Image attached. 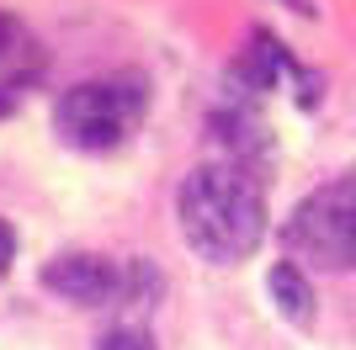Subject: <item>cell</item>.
Instances as JSON below:
<instances>
[{
	"mask_svg": "<svg viewBox=\"0 0 356 350\" xmlns=\"http://www.w3.org/2000/svg\"><path fill=\"white\" fill-rule=\"evenodd\" d=\"M176 223L192 255L234 265L266 239V197L245 165H197L176 191Z\"/></svg>",
	"mask_w": 356,
	"mask_h": 350,
	"instance_id": "obj_1",
	"label": "cell"
},
{
	"mask_svg": "<svg viewBox=\"0 0 356 350\" xmlns=\"http://www.w3.org/2000/svg\"><path fill=\"white\" fill-rule=\"evenodd\" d=\"M149 112V85L138 74H106V80H80L59 96L54 128L80 154H106L118 149Z\"/></svg>",
	"mask_w": 356,
	"mask_h": 350,
	"instance_id": "obj_2",
	"label": "cell"
},
{
	"mask_svg": "<svg viewBox=\"0 0 356 350\" xmlns=\"http://www.w3.org/2000/svg\"><path fill=\"white\" fill-rule=\"evenodd\" d=\"M282 239L298 260H314L325 271H351L356 265V170L319 186L314 197H303L287 218Z\"/></svg>",
	"mask_w": 356,
	"mask_h": 350,
	"instance_id": "obj_3",
	"label": "cell"
},
{
	"mask_svg": "<svg viewBox=\"0 0 356 350\" xmlns=\"http://www.w3.org/2000/svg\"><path fill=\"white\" fill-rule=\"evenodd\" d=\"M144 271L149 265H118V260H106V255H90V249H70V255H54V260L43 265V287L59 292L64 303L102 308V303L134 297Z\"/></svg>",
	"mask_w": 356,
	"mask_h": 350,
	"instance_id": "obj_4",
	"label": "cell"
},
{
	"mask_svg": "<svg viewBox=\"0 0 356 350\" xmlns=\"http://www.w3.org/2000/svg\"><path fill=\"white\" fill-rule=\"evenodd\" d=\"M38 43L27 38V27H16L11 16H0V112L27 90V80L38 74Z\"/></svg>",
	"mask_w": 356,
	"mask_h": 350,
	"instance_id": "obj_5",
	"label": "cell"
},
{
	"mask_svg": "<svg viewBox=\"0 0 356 350\" xmlns=\"http://www.w3.org/2000/svg\"><path fill=\"white\" fill-rule=\"evenodd\" d=\"M266 292H271V303H277V313H282L287 324H298V329L314 324V287H309V276L298 271V260H277L271 265Z\"/></svg>",
	"mask_w": 356,
	"mask_h": 350,
	"instance_id": "obj_6",
	"label": "cell"
},
{
	"mask_svg": "<svg viewBox=\"0 0 356 350\" xmlns=\"http://www.w3.org/2000/svg\"><path fill=\"white\" fill-rule=\"evenodd\" d=\"M96 350H154V340H149V329H112V335H102V345Z\"/></svg>",
	"mask_w": 356,
	"mask_h": 350,
	"instance_id": "obj_7",
	"label": "cell"
},
{
	"mask_svg": "<svg viewBox=\"0 0 356 350\" xmlns=\"http://www.w3.org/2000/svg\"><path fill=\"white\" fill-rule=\"evenodd\" d=\"M11 255H16V233H11V223L0 218V276L11 271Z\"/></svg>",
	"mask_w": 356,
	"mask_h": 350,
	"instance_id": "obj_8",
	"label": "cell"
}]
</instances>
